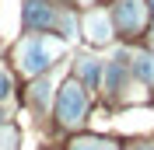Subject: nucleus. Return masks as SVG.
Returning a JSON list of instances; mask_svg holds the SVG:
<instances>
[{
  "label": "nucleus",
  "mask_w": 154,
  "mask_h": 150,
  "mask_svg": "<svg viewBox=\"0 0 154 150\" xmlns=\"http://www.w3.org/2000/svg\"><path fill=\"white\" fill-rule=\"evenodd\" d=\"M60 52H63V42L46 38V35H32V38H25V42L18 46V66L28 77H35V74H42Z\"/></svg>",
  "instance_id": "1"
},
{
  "label": "nucleus",
  "mask_w": 154,
  "mask_h": 150,
  "mask_svg": "<svg viewBox=\"0 0 154 150\" xmlns=\"http://www.w3.org/2000/svg\"><path fill=\"white\" fill-rule=\"evenodd\" d=\"M88 112V87L81 80H67L60 87V101H56V115L63 126H77Z\"/></svg>",
  "instance_id": "2"
},
{
  "label": "nucleus",
  "mask_w": 154,
  "mask_h": 150,
  "mask_svg": "<svg viewBox=\"0 0 154 150\" xmlns=\"http://www.w3.org/2000/svg\"><path fill=\"white\" fill-rule=\"evenodd\" d=\"M116 25L123 35H140L147 25V7L144 0H119L116 4Z\"/></svg>",
  "instance_id": "3"
},
{
  "label": "nucleus",
  "mask_w": 154,
  "mask_h": 150,
  "mask_svg": "<svg viewBox=\"0 0 154 150\" xmlns=\"http://www.w3.org/2000/svg\"><path fill=\"white\" fill-rule=\"evenodd\" d=\"M25 25L28 28H56L60 18H56V10L49 7V4H42V0H28L25 4Z\"/></svg>",
  "instance_id": "4"
},
{
  "label": "nucleus",
  "mask_w": 154,
  "mask_h": 150,
  "mask_svg": "<svg viewBox=\"0 0 154 150\" xmlns=\"http://www.w3.org/2000/svg\"><path fill=\"white\" fill-rule=\"evenodd\" d=\"M84 32H88L91 42H98V46L109 42V38H112V21H109V14L105 10H91V14L84 18Z\"/></svg>",
  "instance_id": "5"
},
{
  "label": "nucleus",
  "mask_w": 154,
  "mask_h": 150,
  "mask_svg": "<svg viewBox=\"0 0 154 150\" xmlns=\"http://www.w3.org/2000/svg\"><path fill=\"white\" fill-rule=\"evenodd\" d=\"M130 70H133L144 84L154 87V56L151 52H133V56H130Z\"/></svg>",
  "instance_id": "6"
},
{
  "label": "nucleus",
  "mask_w": 154,
  "mask_h": 150,
  "mask_svg": "<svg viewBox=\"0 0 154 150\" xmlns=\"http://www.w3.org/2000/svg\"><path fill=\"white\" fill-rule=\"evenodd\" d=\"M77 70H81V84H84V87H95V84H98V74H102L98 59H81Z\"/></svg>",
  "instance_id": "7"
},
{
  "label": "nucleus",
  "mask_w": 154,
  "mask_h": 150,
  "mask_svg": "<svg viewBox=\"0 0 154 150\" xmlns=\"http://www.w3.org/2000/svg\"><path fill=\"white\" fill-rule=\"evenodd\" d=\"M46 98H49V84L38 80V84L32 87V105H35V108H46Z\"/></svg>",
  "instance_id": "8"
},
{
  "label": "nucleus",
  "mask_w": 154,
  "mask_h": 150,
  "mask_svg": "<svg viewBox=\"0 0 154 150\" xmlns=\"http://www.w3.org/2000/svg\"><path fill=\"white\" fill-rule=\"evenodd\" d=\"M70 150H116L112 143H105V140H77Z\"/></svg>",
  "instance_id": "9"
},
{
  "label": "nucleus",
  "mask_w": 154,
  "mask_h": 150,
  "mask_svg": "<svg viewBox=\"0 0 154 150\" xmlns=\"http://www.w3.org/2000/svg\"><path fill=\"white\" fill-rule=\"evenodd\" d=\"M7 94H11V80H7V74H4V70H0V101H4Z\"/></svg>",
  "instance_id": "10"
},
{
  "label": "nucleus",
  "mask_w": 154,
  "mask_h": 150,
  "mask_svg": "<svg viewBox=\"0 0 154 150\" xmlns=\"http://www.w3.org/2000/svg\"><path fill=\"white\" fill-rule=\"evenodd\" d=\"M133 150H154V143H140V147H133Z\"/></svg>",
  "instance_id": "11"
}]
</instances>
